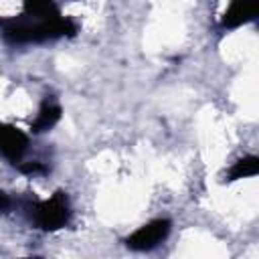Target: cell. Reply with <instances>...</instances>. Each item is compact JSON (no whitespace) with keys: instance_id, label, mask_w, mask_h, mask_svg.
Returning <instances> with one entry per match:
<instances>
[{"instance_id":"obj_1","label":"cell","mask_w":259,"mask_h":259,"mask_svg":"<svg viewBox=\"0 0 259 259\" xmlns=\"http://www.w3.org/2000/svg\"><path fill=\"white\" fill-rule=\"evenodd\" d=\"M63 34H75V24L67 18H61V14L47 20H34L32 24L22 20H12L4 28V38L10 45L42 42L49 38H59Z\"/></svg>"},{"instance_id":"obj_2","label":"cell","mask_w":259,"mask_h":259,"mask_svg":"<svg viewBox=\"0 0 259 259\" xmlns=\"http://www.w3.org/2000/svg\"><path fill=\"white\" fill-rule=\"evenodd\" d=\"M36 225L45 231H57L69 221V200L65 192H55L49 200L36 206Z\"/></svg>"},{"instance_id":"obj_3","label":"cell","mask_w":259,"mask_h":259,"mask_svg":"<svg viewBox=\"0 0 259 259\" xmlns=\"http://www.w3.org/2000/svg\"><path fill=\"white\" fill-rule=\"evenodd\" d=\"M170 233V221L166 219H156L144 227H140L136 233H132L127 237V247L134 251H148L152 247H156L158 243H162Z\"/></svg>"},{"instance_id":"obj_4","label":"cell","mask_w":259,"mask_h":259,"mask_svg":"<svg viewBox=\"0 0 259 259\" xmlns=\"http://www.w3.org/2000/svg\"><path fill=\"white\" fill-rule=\"evenodd\" d=\"M26 146H28V138L20 130L0 123V154L6 160L18 162L22 158V154L26 152Z\"/></svg>"},{"instance_id":"obj_5","label":"cell","mask_w":259,"mask_h":259,"mask_svg":"<svg viewBox=\"0 0 259 259\" xmlns=\"http://www.w3.org/2000/svg\"><path fill=\"white\" fill-rule=\"evenodd\" d=\"M257 10H259L257 0H233L223 16V26L237 28V26L253 20L257 16Z\"/></svg>"},{"instance_id":"obj_6","label":"cell","mask_w":259,"mask_h":259,"mask_svg":"<svg viewBox=\"0 0 259 259\" xmlns=\"http://www.w3.org/2000/svg\"><path fill=\"white\" fill-rule=\"evenodd\" d=\"M24 16L34 20H47L59 16V10L53 0H24Z\"/></svg>"},{"instance_id":"obj_7","label":"cell","mask_w":259,"mask_h":259,"mask_svg":"<svg viewBox=\"0 0 259 259\" xmlns=\"http://www.w3.org/2000/svg\"><path fill=\"white\" fill-rule=\"evenodd\" d=\"M59 117H61V107L57 103H53V101H45L40 111H38V115H36V119H34V123H32V132L51 130L59 121Z\"/></svg>"},{"instance_id":"obj_8","label":"cell","mask_w":259,"mask_h":259,"mask_svg":"<svg viewBox=\"0 0 259 259\" xmlns=\"http://www.w3.org/2000/svg\"><path fill=\"white\" fill-rule=\"evenodd\" d=\"M259 170V160L257 156H247L241 158L229 172V180H239V178H247V176H255Z\"/></svg>"},{"instance_id":"obj_9","label":"cell","mask_w":259,"mask_h":259,"mask_svg":"<svg viewBox=\"0 0 259 259\" xmlns=\"http://www.w3.org/2000/svg\"><path fill=\"white\" fill-rule=\"evenodd\" d=\"M47 168L40 164V162H26V164H22L20 166V172L22 174H40V172H45Z\"/></svg>"},{"instance_id":"obj_10","label":"cell","mask_w":259,"mask_h":259,"mask_svg":"<svg viewBox=\"0 0 259 259\" xmlns=\"http://www.w3.org/2000/svg\"><path fill=\"white\" fill-rule=\"evenodd\" d=\"M8 206H10V198L0 190V212H2V210H6Z\"/></svg>"}]
</instances>
